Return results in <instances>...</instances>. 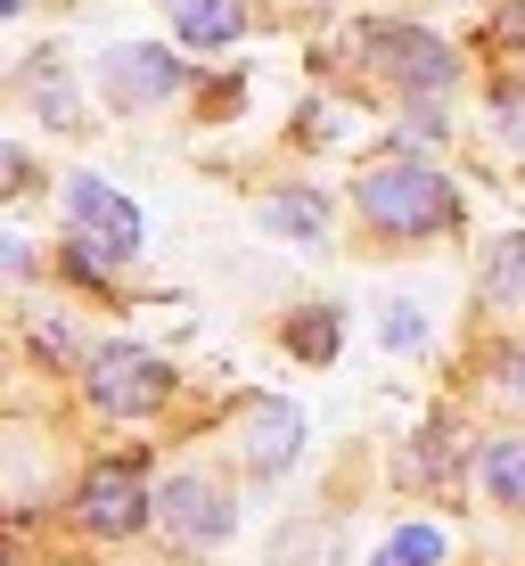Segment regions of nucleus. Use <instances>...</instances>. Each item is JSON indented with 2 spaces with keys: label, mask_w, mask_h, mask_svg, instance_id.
<instances>
[{
  "label": "nucleus",
  "mask_w": 525,
  "mask_h": 566,
  "mask_svg": "<svg viewBox=\"0 0 525 566\" xmlns=\"http://www.w3.org/2000/svg\"><path fill=\"white\" fill-rule=\"evenodd\" d=\"M361 213L378 239H443V230H460V189L419 156H386L361 172Z\"/></svg>",
  "instance_id": "f257e3e1"
},
{
  "label": "nucleus",
  "mask_w": 525,
  "mask_h": 566,
  "mask_svg": "<svg viewBox=\"0 0 525 566\" xmlns=\"http://www.w3.org/2000/svg\"><path fill=\"white\" fill-rule=\"evenodd\" d=\"M74 517H83L99 542H124V534H140V525L157 517V493H148V452H140V443H132V452H115V460H91V468H83Z\"/></svg>",
  "instance_id": "f03ea898"
},
{
  "label": "nucleus",
  "mask_w": 525,
  "mask_h": 566,
  "mask_svg": "<svg viewBox=\"0 0 525 566\" xmlns=\"http://www.w3.org/2000/svg\"><path fill=\"white\" fill-rule=\"evenodd\" d=\"M83 395H91V411H107V419H148L172 395V369L157 354H140V345H99V354L83 361Z\"/></svg>",
  "instance_id": "7ed1b4c3"
},
{
  "label": "nucleus",
  "mask_w": 525,
  "mask_h": 566,
  "mask_svg": "<svg viewBox=\"0 0 525 566\" xmlns=\"http://www.w3.org/2000/svg\"><path fill=\"white\" fill-rule=\"evenodd\" d=\"M66 222H74V239L99 247L107 263H132V255H140V239H148L140 206H132L124 189H107L99 172H74V181H66Z\"/></svg>",
  "instance_id": "20e7f679"
},
{
  "label": "nucleus",
  "mask_w": 525,
  "mask_h": 566,
  "mask_svg": "<svg viewBox=\"0 0 525 566\" xmlns=\"http://www.w3.org/2000/svg\"><path fill=\"white\" fill-rule=\"evenodd\" d=\"M99 74H107V99H115V107H132V115H140V107H165V99H181V83H189L181 57L157 50V42H115Z\"/></svg>",
  "instance_id": "39448f33"
},
{
  "label": "nucleus",
  "mask_w": 525,
  "mask_h": 566,
  "mask_svg": "<svg viewBox=\"0 0 525 566\" xmlns=\"http://www.w3.org/2000/svg\"><path fill=\"white\" fill-rule=\"evenodd\" d=\"M157 525L181 542V551H213V542L230 534V493L213 476H172L157 493Z\"/></svg>",
  "instance_id": "423d86ee"
},
{
  "label": "nucleus",
  "mask_w": 525,
  "mask_h": 566,
  "mask_svg": "<svg viewBox=\"0 0 525 566\" xmlns=\"http://www.w3.org/2000/svg\"><path fill=\"white\" fill-rule=\"evenodd\" d=\"M378 66L395 74L402 91H419V99H435V91H452L460 57L443 50L435 33H419V25H395V33H378Z\"/></svg>",
  "instance_id": "0eeeda50"
},
{
  "label": "nucleus",
  "mask_w": 525,
  "mask_h": 566,
  "mask_svg": "<svg viewBox=\"0 0 525 566\" xmlns=\"http://www.w3.org/2000/svg\"><path fill=\"white\" fill-rule=\"evenodd\" d=\"M296 452H304L296 402H255V411H246V468H255V476H287Z\"/></svg>",
  "instance_id": "6e6552de"
},
{
  "label": "nucleus",
  "mask_w": 525,
  "mask_h": 566,
  "mask_svg": "<svg viewBox=\"0 0 525 566\" xmlns=\"http://www.w3.org/2000/svg\"><path fill=\"white\" fill-rule=\"evenodd\" d=\"M263 230H280L287 247H328V189H271L263 198Z\"/></svg>",
  "instance_id": "1a4fd4ad"
},
{
  "label": "nucleus",
  "mask_w": 525,
  "mask_h": 566,
  "mask_svg": "<svg viewBox=\"0 0 525 566\" xmlns=\"http://www.w3.org/2000/svg\"><path fill=\"white\" fill-rule=\"evenodd\" d=\"M165 17L181 25L189 50H222V42H239V33H246V9H239V0H165Z\"/></svg>",
  "instance_id": "9d476101"
},
{
  "label": "nucleus",
  "mask_w": 525,
  "mask_h": 566,
  "mask_svg": "<svg viewBox=\"0 0 525 566\" xmlns=\"http://www.w3.org/2000/svg\"><path fill=\"white\" fill-rule=\"evenodd\" d=\"M484 304L525 312V230H510V239L484 247Z\"/></svg>",
  "instance_id": "9b49d317"
},
{
  "label": "nucleus",
  "mask_w": 525,
  "mask_h": 566,
  "mask_svg": "<svg viewBox=\"0 0 525 566\" xmlns=\"http://www.w3.org/2000/svg\"><path fill=\"white\" fill-rule=\"evenodd\" d=\"M460 468H469V436H460L452 419H435V427H427V443L411 452V476H427V484H452Z\"/></svg>",
  "instance_id": "f8f14e48"
},
{
  "label": "nucleus",
  "mask_w": 525,
  "mask_h": 566,
  "mask_svg": "<svg viewBox=\"0 0 525 566\" xmlns=\"http://www.w3.org/2000/svg\"><path fill=\"white\" fill-rule=\"evenodd\" d=\"M25 99L42 107V124H74V74L57 66L50 50H42V57L25 66Z\"/></svg>",
  "instance_id": "ddd939ff"
},
{
  "label": "nucleus",
  "mask_w": 525,
  "mask_h": 566,
  "mask_svg": "<svg viewBox=\"0 0 525 566\" xmlns=\"http://www.w3.org/2000/svg\"><path fill=\"white\" fill-rule=\"evenodd\" d=\"M337 345H345V321H337V312L304 304L296 321H287V354H296V361H337Z\"/></svg>",
  "instance_id": "4468645a"
},
{
  "label": "nucleus",
  "mask_w": 525,
  "mask_h": 566,
  "mask_svg": "<svg viewBox=\"0 0 525 566\" xmlns=\"http://www.w3.org/2000/svg\"><path fill=\"white\" fill-rule=\"evenodd\" d=\"M484 484H493L501 510H525V436H501L484 452Z\"/></svg>",
  "instance_id": "2eb2a0df"
},
{
  "label": "nucleus",
  "mask_w": 525,
  "mask_h": 566,
  "mask_svg": "<svg viewBox=\"0 0 525 566\" xmlns=\"http://www.w3.org/2000/svg\"><path fill=\"white\" fill-rule=\"evenodd\" d=\"M369 566H443V534H435V525H402Z\"/></svg>",
  "instance_id": "dca6fc26"
},
{
  "label": "nucleus",
  "mask_w": 525,
  "mask_h": 566,
  "mask_svg": "<svg viewBox=\"0 0 525 566\" xmlns=\"http://www.w3.org/2000/svg\"><path fill=\"white\" fill-rule=\"evenodd\" d=\"M378 337H386V354H419V337H427L419 304H386L378 312Z\"/></svg>",
  "instance_id": "f3484780"
},
{
  "label": "nucleus",
  "mask_w": 525,
  "mask_h": 566,
  "mask_svg": "<svg viewBox=\"0 0 525 566\" xmlns=\"http://www.w3.org/2000/svg\"><path fill=\"white\" fill-rule=\"evenodd\" d=\"M33 345H42L50 361H66V354H74V328H57V321H42V328H33Z\"/></svg>",
  "instance_id": "a211bd4d"
},
{
  "label": "nucleus",
  "mask_w": 525,
  "mask_h": 566,
  "mask_svg": "<svg viewBox=\"0 0 525 566\" xmlns=\"http://www.w3.org/2000/svg\"><path fill=\"white\" fill-rule=\"evenodd\" d=\"M501 395H525V345H510V354H501Z\"/></svg>",
  "instance_id": "6ab92c4d"
},
{
  "label": "nucleus",
  "mask_w": 525,
  "mask_h": 566,
  "mask_svg": "<svg viewBox=\"0 0 525 566\" xmlns=\"http://www.w3.org/2000/svg\"><path fill=\"white\" fill-rule=\"evenodd\" d=\"M501 25H510V33H525V0H510V17H501Z\"/></svg>",
  "instance_id": "aec40b11"
},
{
  "label": "nucleus",
  "mask_w": 525,
  "mask_h": 566,
  "mask_svg": "<svg viewBox=\"0 0 525 566\" xmlns=\"http://www.w3.org/2000/svg\"><path fill=\"white\" fill-rule=\"evenodd\" d=\"M510 115H517V124H510V140H517V148H525V107H517V99H510Z\"/></svg>",
  "instance_id": "412c9836"
},
{
  "label": "nucleus",
  "mask_w": 525,
  "mask_h": 566,
  "mask_svg": "<svg viewBox=\"0 0 525 566\" xmlns=\"http://www.w3.org/2000/svg\"><path fill=\"white\" fill-rule=\"evenodd\" d=\"M0 9H9V17H17V9H25V0H0Z\"/></svg>",
  "instance_id": "4be33fe9"
}]
</instances>
